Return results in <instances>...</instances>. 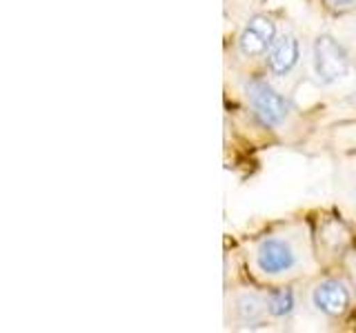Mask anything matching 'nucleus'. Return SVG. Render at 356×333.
I'll list each match as a JSON object with an SVG mask.
<instances>
[{
	"label": "nucleus",
	"instance_id": "nucleus-7",
	"mask_svg": "<svg viewBox=\"0 0 356 333\" xmlns=\"http://www.w3.org/2000/svg\"><path fill=\"white\" fill-rule=\"evenodd\" d=\"M267 309H270L272 316H278V318L292 314V309H294L292 291H287V289H278V291H274L270 296V300H267Z\"/></svg>",
	"mask_w": 356,
	"mask_h": 333
},
{
	"label": "nucleus",
	"instance_id": "nucleus-8",
	"mask_svg": "<svg viewBox=\"0 0 356 333\" xmlns=\"http://www.w3.org/2000/svg\"><path fill=\"white\" fill-rule=\"evenodd\" d=\"M238 314L245 322H254L263 316V302L256 296H243L238 300Z\"/></svg>",
	"mask_w": 356,
	"mask_h": 333
},
{
	"label": "nucleus",
	"instance_id": "nucleus-4",
	"mask_svg": "<svg viewBox=\"0 0 356 333\" xmlns=\"http://www.w3.org/2000/svg\"><path fill=\"white\" fill-rule=\"evenodd\" d=\"M276 27L267 16H254L243 29L238 47L245 56H261L274 44Z\"/></svg>",
	"mask_w": 356,
	"mask_h": 333
},
{
	"label": "nucleus",
	"instance_id": "nucleus-2",
	"mask_svg": "<svg viewBox=\"0 0 356 333\" xmlns=\"http://www.w3.org/2000/svg\"><path fill=\"white\" fill-rule=\"evenodd\" d=\"M250 103L265 125H278L287 116V103L278 96L274 89L263 80H252L248 85Z\"/></svg>",
	"mask_w": 356,
	"mask_h": 333
},
{
	"label": "nucleus",
	"instance_id": "nucleus-9",
	"mask_svg": "<svg viewBox=\"0 0 356 333\" xmlns=\"http://www.w3.org/2000/svg\"><path fill=\"white\" fill-rule=\"evenodd\" d=\"M327 5H332V7H348V5H352L354 0H325Z\"/></svg>",
	"mask_w": 356,
	"mask_h": 333
},
{
	"label": "nucleus",
	"instance_id": "nucleus-5",
	"mask_svg": "<svg viewBox=\"0 0 356 333\" xmlns=\"http://www.w3.org/2000/svg\"><path fill=\"white\" fill-rule=\"evenodd\" d=\"M312 300H314L316 309L323 311V314L341 316V314H345V309L350 305V291L339 280H325L314 289Z\"/></svg>",
	"mask_w": 356,
	"mask_h": 333
},
{
	"label": "nucleus",
	"instance_id": "nucleus-6",
	"mask_svg": "<svg viewBox=\"0 0 356 333\" xmlns=\"http://www.w3.org/2000/svg\"><path fill=\"white\" fill-rule=\"evenodd\" d=\"M298 62V42L294 36H283L274 40V44L270 47V53H267V67L270 71L276 76L287 74L292 67Z\"/></svg>",
	"mask_w": 356,
	"mask_h": 333
},
{
	"label": "nucleus",
	"instance_id": "nucleus-1",
	"mask_svg": "<svg viewBox=\"0 0 356 333\" xmlns=\"http://www.w3.org/2000/svg\"><path fill=\"white\" fill-rule=\"evenodd\" d=\"M350 69L348 53L332 36H321L314 42V71L323 83H334Z\"/></svg>",
	"mask_w": 356,
	"mask_h": 333
},
{
	"label": "nucleus",
	"instance_id": "nucleus-3",
	"mask_svg": "<svg viewBox=\"0 0 356 333\" xmlns=\"http://www.w3.org/2000/svg\"><path fill=\"white\" fill-rule=\"evenodd\" d=\"M256 264L265 273H283L296 264V255L285 240L270 238L261 242L259 251H256Z\"/></svg>",
	"mask_w": 356,
	"mask_h": 333
},
{
	"label": "nucleus",
	"instance_id": "nucleus-10",
	"mask_svg": "<svg viewBox=\"0 0 356 333\" xmlns=\"http://www.w3.org/2000/svg\"><path fill=\"white\" fill-rule=\"evenodd\" d=\"M354 278H356V266H354Z\"/></svg>",
	"mask_w": 356,
	"mask_h": 333
}]
</instances>
